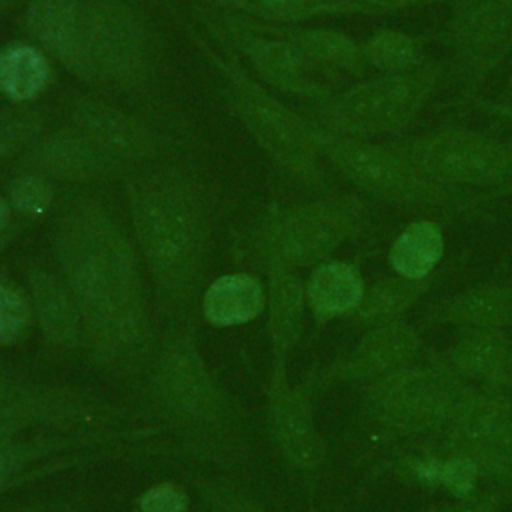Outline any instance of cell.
Segmentation results:
<instances>
[{
    "mask_svg": "<svg viewBox=\"0 0 512 512\" xmlns=\"http://www.w3.org/2000/svg\"><path fill=\"white\" fill-rule=\"evenodd\" d=\"M52 246L92 362L116 378L142 376L158 340L134 238L102 200L80 196L58 214Z\"/></svg>",
    "mask_w": 512,
    "mask_h": 512,
    "instance_id": "obj_1",
    "label": "cell"
},
{
    "mask_svg": "<svg viewBox=\"0 0 512 512\" xmlns=\"http://www.w3.org/2000/svg\"><path fill=\"white\" fill-rule=\"evenodd\" d=\"M126 204L138 256L160 314L186 316L204 286L214 220L204 184L186 168L152 162L126 176Z\"/></svg>",
    "mask_w": 512,
    "mask_h": 512,
    "instance_id": "obj_2",
    "label": "cell"
},
{
    "mask_svg": "<svg viewBox=\"0 0 512 512\" xmlns=\"http://www.w3.org/2000/svg\"><path fill=\"white\" fill-rule=\"evenodd\" d=\"M22 28L48 58L94 88L144 90L158 72L154 30L128 0H28Z\"/></svg>",
    "mask_w": 512,
    "mask_h": 512,
    "instance_id": "obj_3",
    "label": "cell"
},
{
    "mask_svg": "<svg viewBox=\"0 0 512 512\" xmlns=\"http://www.w3.org/2000/svg\"><path fill=\"white\" fill-rule=\"evenodd\" d=\"M150 412L198 456L238 462L248 448L232 398L206 366L186 324L166 332L142 374Z\"/></svg>",
    "mask_w": 512,
    "mask_h": 512,
    "instance_id": "obj_4",
    "label": "cell"
},
{
    "mask_svg": "<svg viewBox=\"0 0 512 512\" xmlns=\"http://www.w3.org/2000/svg\"><path fill=\"white\" fill-rule=\"evenodd\" d=\"M190 38L218 76L228 110L266 158L296 184L324 192L328 174L314 144L310 120L274 96L234 54L216 48L194 30H190Z\"/></svg>",
    "mask_w": 512,
    "mask_h": 512,
    "instance_id": "obj_5",
    "label": "cell"
},
{
    "mask_svg": "<svg viewBox=\"0 0 512 512\" xmlns=\"http://www.w3.org/2000/svg\"><path fill=\"white\" fill-rule=\"evenodd\" d=\"M470 384L436 358L362 384V418L388 440L434 442L450 426Z\"/></svg>",
    "mask_w": 512,
    "mask_h": 512,
    "instance_id": "obj_6",
    "label": "cell"
},
{
    "mask_svg": "<svg viewBox=\"0 0 512 512\" xmlns=\"http://www.w3.org/2000/svg\"><path fill=\"white\" fill-rule=\"evenodd\" d=\"M442 76V66L428 60L412 72L362 78L312 104L304 116L324 130L354 138L398 134L420 116Z\"/></svg>",
    "mask_w": 512,
    "mask_h": 512,
    "instance_id": "obj_7",
    "label": "cell"
},
{
    "mask_svg": "<svg viewBox=\"0 0 512 512\" xmlns=\"http://www.w3.org/2000/svg\"><path fill=\"white\" fill-rule=\"evenodd\" d=\"M314 144L344 180L362 194L402 208H456L464 206L462 192L428 178L392 144L336 134L310 122Z\"/></svg>",
    "mask_w": 512,
    "mask_h": 512,
    "instance_id": "obj_8",
    "label": "cell"
},
{
    "mask_svg": "<svg viewBox=\"0 0 512 512\" xmlns=\"http://www.w3.org/2000/svg\"><path fill=\"white\" fill-rule=\"evenodd\" d=\"M370 222V206L358 194H322L276 208L262 228L266 262L294 270L330 260Z\"/></svg>",
    "mask_w": 512,
    "mask_h": 512,
    "instance_id": "obj_9",
    "label": "cell"
},
{
    "mask_svg": "<svg viewBox=\"0 0 512 512\" xmlns=\"http://www.w3.org/2000/svg\"><path fill=\"white\" fill-rule=\"evenodd\" d=\"M428 178L456 190L512 192V144L464 126L390 142Z\"/></svg>",
    "mask_w": 512,
    "mask_h": 512,
    "instance_id": "obj_10",
    "label": "cell"
},
{
    "mask_svg": "<svg viewBox=\"0 0 512 512\" xmlns=\"http://www.w3.org/2000/svg\"><path fill=\"white\" fill-rule=\"evenodd\" d=\"M194 14L208 36L242 64H248L266 86L310 104L322 102L338 90L314 74L288 42L262 28L260 22L204 6L196 8Z\"/></svg>",
    "mask_w": 512,
    "mask_h": 512,
    "instance_id": "obj_11",
    "label": "cell"
},
{
    "mask_svg": "<svg viewBox=\"0 0 512 512\" xmlns=\"http://www.w3.org/2000/svg\"><path fill=\"white\" fill-rule=\"evenodd\" d=\"M120 414V408L92 394L34 382L0 364V438L24 436L34 428L116 424Z\"/></svg>",
    "mask_w": 512,
    "mask_h": 512,
    "instance_id": "obj_12",
    "label": "cell"
},
{
    "mask_svg": "<svg viewBox=\"0 0 512 512\" xmlns=\"http://www.w3.org/2000/svg\"><path fill=\"white\" fill-rule=\"evenodd\" d=\"M446 40L468 88H478L512 54V0H450Z\"/></svg>",
    "mask_w": 512,
    "mask_h": 512,
    "instance_id": "obj_13",
    "label": "cell"
},
{
    "mask_svg": "<svg viewBox=\"0 0 512 512\" xmlns=\"http://www.w3.org/2000/svg\"><path fill=\"white\" fill-rule=\"evenodd\" d=\"M66 124L94 144L122 174L156 162L164 142L142 118L100 98L76 96L68 102Z\"/></svg>",
    "mask_w": 512,
    "mask_h": 512,
    "instance_id": "obj_14",
    "label": "cell"
},
{
    "mask_svg": "<svg viewBox=\"0 0 512 512\" xmlns=\"http://www.w3.org/2000/svg\"><path fill=\"white\" fill-rule=\"evenodd\" d=\"M426 444L462 452L486 466L512 468V396L470 386L446 432Z\"/></svg>",
    "mask_w": 512,
    "mask_h": 512,
    "instance_id": "obj_15",
    "label": "cell"
},
{
    "mask_svg": "<svg viewBox=\"0 0 512 512\" xmlns=\"http://www.w3.org/2000/svg\"><path fill=\"white\" fill-rule=\"evenodd\" d=\"M424 348L420 328L404 318L364 328L356 344L322 372V380L362 386L420 362Z\"/></svg>",
    "mask_w": 512,
    "mask_h": 512,
    "instance_id": "obj_16",
    "label": "cell"
},
{
    "mask_svg": "<svg viewBox=\"0 0 512 512\" xmlns=\"http://www.w3.org/2000/svg\"><path fill=\"white\" fill-rule=\"evenodd\" d=\"M14 170L36 174L52 184H88L122 176L94 144L66 122L54 130H46L14 162Z\"/></svg>",
    "mask_w": 512,
    "mask_h": 512,
    "instance_id": "obj_17",
    "label": "cell"
},
{
    "mask_svg": "<svg viewBox=\"0 0 512 512\" xmlns=\"http://www.w3.org/2000/svg\"><path fill=\"white\" fill-rule=\"evenodd\" d=\"M270 430L286 462L304 474L318 472L328 458V444L316 426L310 394L286 382L282 370L270 388Z\"/></svg>",
    "mask_w": 512,
    "mask_h": 512,
    "instance_id": "obj_18",
    "label": "cell"
},
{
    "mask_svg": "<svg viewBox=\"0 0 512 512\" xmlns=\"http://www.w3.org/2000/svg\"><path fill=\"white\" fill-rule=\"evenodd\" d=\"M434 358L470 386L512 396V334L508 330H456V338Z\"/></svg>",
    "mask_w": 512,
    "mask_h": 512,
    "instance_id": "obj_19",
    "label": "cell"
},
{
    "mask_svg": "<svg viewBox=\"0 0 512 512\" xmlns=\"http://www.w3.org/2000/svg\"><path fill=\"white\" fill-rule=\"evenodd\" d=\"M260 26L288 42L304 64L328 82L338 78H360L368 68L362 44L344 32L306 24L260 22Z\"/></svg>",
    "mask_w": 512,
    "mask_h": 512,
    "instance_id": "obj_20",
    "label": "cell"
},
{
    "mask_svg": "<svg viewBox=\"0 0 512 512\" xmlns=\"http://www.w3.org/2000/svg\"><path fill=\"white\" fill-rule=\"evenodd\" d=\"M422 320L428 326H450L454 330L484 328L512 330V286L484 282L446 294L426 306Z\"/></svg>",
    "mask_w": 512,
    "mask_h": 512,
    "instance_id": "obj_21",
    "label": "cell"
},
{
    "mask_svg": "<svg viewBox=\"0 0 512 512\" xmlns=\"http://www.w3.org/2000/svg\"><path fill=\"white\" fill-rule=\"evenodd\" d=\"M396 476L424 490H440L450 498H464L480 490L484 480L482 466L462 454L436 444V450L422 448V452L406 454L394 462Z\"/></svg>",
    "mask_w": 512,
    "mask_h": 512,
    "instance_id": "obj_22",
    "label": "cell"
},
{
    "mask_svg": "<svg viewBox=\"0 0 512 512\" xmlns=\"http://www.w3.org/2000/svg\"><path fill=\"white\" fill-rule=\"evenodd\" d=\"M28 294L32 312L46 340L62 348H76L82 344V318L62 276L42 266L30 268Z\"/></svg>",
    "mask_w": 512,
    "mask_h": 512,
    "instance_id": "obj_23",
    "label": "cell"
},
{
    "mask_svg": "<svg viewBox=\"0 0 512 512\" xmlns=\"http://www.w3.org/2000/svg\"><path fill=\"white\" fill-rule=\"evenodd\" d=\"M306 306V290L298 270L270 262L266 286L268 332L280 366L302 336Z\"/></svg>",
    "mask_w": 512,
    "mask_h": 512,
    "instance_id": "obj_24",
    "label": "cell"
},
{
    "mask_svg": "<svg viewBox=\"0 0 512 512\" xmlns=\"http://www.w3.org/2000/svg\"><path fill=\"white\" fill-rule=\"evenodd\" d=\"M304 290L314 320L328 322L348 318L360 304L366 284L356 264L330 258L312 268Z\"/></svg>",
    "mask_w": 512,
    "mask_h": 512,
    "instance_id": "obj_25",
    "label": "cell"
},
{
    "mask_svg": "<svg viewBox=\"0 0 512 512\" xmlns=\"http://www.w3.org/2000/svg\"><path fill=\"white\" fill-rule=\"evenodd\" d=\"M204 8L268 24H306L318 18L356 16L366 12L350 0H194Z\"/></svg>",
    "mask_w": 512,
    "mask_h": 512,
    "instance_id": "obj_26",
    "label": "cell"
},
{
    "mask_svg": "<svg viewBox=\"0 0 512 512\" xmlns=\"http://www.w3.org/2000/svg\"><path fill=\"white\" fill-rule=\"evenodd\" d=\"M52 80L50 58L34 42L14 40L0 46V94L10 104H32Z\"/></svg>",
    "mask_w": 512,
    "mask_h": 512,
    "instance_id": "obj_27",
    "label": "cell"
},
{
    "mask_svg": "<svg viewBox=\"0 0 512 512\" xmlns=\"http://www.w3.org/2000/svg\"><path fill=\"white\" fill-rule=\"evenodd\" d=\"M266 308V288L246 272L218 276L202 294L204 318L214 326H236L254 320Z\"/></svg>",
    "mask_w": 512,
    "mask_h": 512,
    "instance_id": "obj_28",
    "label": "cell"
},
{
    "mask_svg": "<svg viewBox=\"0 0 512 512\" xmlns=\"http://www.w3.org/2000/svg\"><path fill=\"white\" fill-rule=\"evenodd\" d=\"M432 288V278L410 280L404 276H384L368 284L360 304L348 316L352 326L372 328L406 316Z\"/></svg>",
    "mask_w": 512,
    "mask_h": 512,
    "instance_id": "obj_29",
    "label": "cell"
},
{
    "mask_svg": "<svg viewBox=\"0 0 512 512\" xmlns=\"http://www.w3.org/2000/svg\"><path fill=\"white\" fill-rule=\"evenodd\" d=\"M446 240L440 224L428 218L410 222L392 242L388 262L394 274L410 280H426L440 264Z\"/></svg>",
    "mask_w": 512,
    "mask_h": 512,
    "instance_id": "obj_30",
    "label": "cell"
},
{
    "mask_svg": "<svg viewBox=\"0 0 512 512\" xmlns=\"http://www.w3.org/2000/svg\"><path fill=\"white\" fill-rule=\"evenodd\" d=\"M366 66L380 74H404L428 62L418 38L400 30H378L362 44Z\"/></svg>",
    "mask_w": 512,
    "mask_h": 512,
    "instance_id": "obj_31",
    "label": "cell"
},
{
    "mask_svg": "<svg viewBox=\"0 0 512 512\" xmlns=\"http://www.w3.org/2000/svg\"><path fill=\"white\" fill-rule=\"evenodd\" d=\"M48 126V110L32 104L0 108V166L18 160Z\"/></svg>",
    "mask_w": 512,
    "mask_h": 512,
    "instance_id": "obj_32",
    "label": "cell"
},
{
    "mask_svg": "<svg viewBox=\"0 0 512 512\" xmlns=\"http://www.w3.org/2000/svg\"><path fill=\"white\" fill-rule=\"evenodd\" d=\"M52 198V182L36 174L16 172V176H12L6 184V200L12 212H16L24 220H36L46 214Z\"/></svg>",
    "mask_w": 512,
    "mask_h": 512,
    "instance_id": "obj_33",
    "label": "cell"
},
{
    "mask_svg": "<svg viewBox=\"0 0 512 512\" xmlns=\"http://www.w3.org/2000/svg\"><path fill=\"white\" fill-rule=\"evenodd\" d=\"M30 296L14 282L0 278V346L20 342L32 322Z\"/></svg>",
    "mask_w": 512,
    "mask_h": 512,
    "instance_id": "obj_34",
    "label": "cell"
},
{
    "mask_svg": "<svg viewBox=\"0 0 512 512\" xmlns=\"http://www.w3.org/2000/svg\"><path fill=\"white\" fill-rule=\"evenodd\" d=\"M196 488L198 492H202V498L210 512H268L250 494L226 482L202 480L196 482Z\"/></svg>",
    "mask_w": 512,
    "mask_h": 512,
    "instance_id": "obj_35",
    "label": "cell"
},
{
    "mask_svg": "<svg viewBox=\"0 0 512 512\" xmlns=\"http://www.w3.org/2000/svg\"><path fill=\"white\" fill-rule=\"evenodd\" d=\"M188 506L186 494L174 484H158L140 498V512H184Z\"/></svg>",
    "mask_w": 512,
    "mask_h": 512,
    "instance_id": "obj_36",
    "label": "cell"
},
{
    "mask_svg": "<svg viewBox=\"0 0 512 512\" xmlns=\"http://www.w3.org/2000/svg\"><path fill=\"white\" fill-rule=\"evenodd\" d=\"M504 496H508L504 490H490V492H474L464 498H452L450 504H444L442 508L434 512H498L504 504Z\"/></svg>",
    "mask_w": 512,
    "mask_h": 512,
    "instance_id": "obj_37",
    "label": "cell"
},
{
    "mask_svg": "<svg viewBox=\"0 0 512 512\" xmlns=\"http://www.w3.org/2000/svg\"><path fill=\"white\" fill-rule=\"evenodd\" d=\"M358 4L366 16H380L386 12H396V10H408V8H424L432 4H440L444 0H350Z\"/></svg>",
    "mask_w": 512,
    "mask_h": 512,
    "instance_id": "obj_38",
    "label": "cell"
},
{
    "mask_svg": "<svg viewBox=\"0 0 512 512\" xmlns=\"http://www.w3.org/2000/svg\"><path fill=\"white\" fill-rule=\"evenodd\" d=\"M482 472H484V478H486V480L496 482L500 490H504L506 494H512V468H504V466H486Z\"/></svg>",
    "mask_w": 512,
    "mask_h": 512,
    "instance_id": "obj_39",
    "label": "cell"
},
{
    "mask_svg": "<svg viewBox=\"0 0 512 512\" xmlns=\"http://www.w3.org/2000/svg\"><path fill=\"white\" fill-rule=\"evenodd\" d=\"M16 230V226L12 224V208L6 200V196H0V234Z\"/></svg>",
    "mask_w": 512,
    "mask_h": 512,
    "instance_id": "obj_40",
    "label": "cell"
},
{
    "mask_svg": "<svg viewBox=\"0 0 512 512\" xmlns=\"http://www.w3.org/2000/svg\"><path fill=\"white\" fill-rule=\"evenodd\" d=\"M484 108L488 110V112H492V114H498V116H504V118H508L510 122H512V108H508V106H504V104H500V102H492V104H484Z\"/></svg>",
    "mask_w": 512,
    "mask_h": 512,
    "instance_id": "obj_41",
    "label": "cell"
},
{
    "mask_svg": "<svg viewBox=\"0 0 512 512\" xmlns=\"http://www.w3.org/2000/svg\"><path fill=\"white\" fill-rule=\"evenodd\" d=\"M28 0H0V18L4 16V14H8V12H12L16 6H20V4H26Z\"/></svg>",
    "mask_w": 512,
    "mask_h": 512,
    "instance_id": "obj_42",
    "label": "cell"
},
{
    "mask_svg": "<svg viewBox=\"0 0 512 512\" xmlns=\"http://www.w3.org/2000/svg\"><path fill=\"white\" fill-rule=\"evenodd\" d=\"M500 104L512 108V72H510L508 82H506V86H504V90H502V102H500Z\"/></svg>",
    "mask_w": 512,
    "mask_h": 512,
    "instance_id": "obj_43",
    "label": "cell"
},
{
    "mask_svg": "<svg viewBox=\"0 0 512 512\" xmlns=\"http://www.w3.org/2000/svg\"><path fill=\"white\" fill-rule=\"evenodd\" d=\"M18 234V228L16 230H10V232H4V234H0V252L14 240V236Z\"/></svg>",
    "mask_w": 512,
    "mask_h": 512,
    "instance_id": "obj_44",
    "label": "cell"
}]
</instances>
